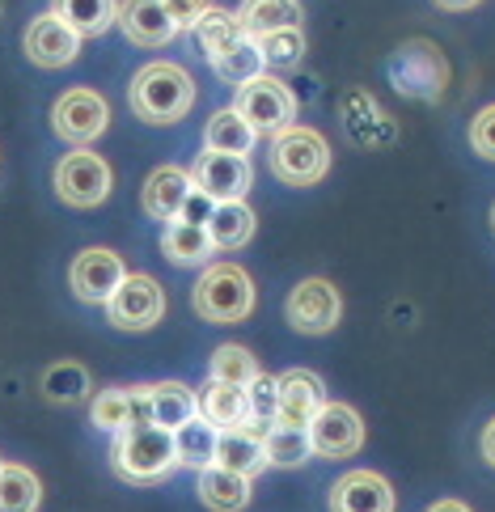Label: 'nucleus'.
Instances as JSON below:
<instances>
[{
	"mask_svg": "<svg viewBox=\"0 0 495 512\" xmlns=\"http://www.w3.org/2000/svg\"><path fill=\"white\" fill-rule=\"evenodd\" d=\"M51 13H60L81 39H98L115 26L119 0H51Z\"/></svg>",
	"mask_w": 495,
	"mask_h": 512,
	"instance_id": "obj_27",
	"label": "nucleus"
},
{
	"mask_svg": "<svg viewBox=\"0 0 495 512\" xmlns=\"http://www.w3.org/2000/svg\"><path fill=\"white\" fill-rule=\"evenodd\" d=\"M428 68H445V60H440V51L432 43H407L398 51L394 60V81L402 94L411 98H440V89H445L449 77H428Z\"/></svg>",
	"mask_w": 495,
	"mask_h": 512,
	"instance_id": "obj_18",
	"label": "nucleus"
},
{
	"mask_svg": "<svg viewBox=\"0 0 495 512\" xmlns=\"http://www.w3.org/2000/svg\"><path fill=\"white\" fill-rule=\"evenodd\" d=\"M204 229H208L216 250H237L254 237V208L246 204V199H225V204L212 208Z\"/></svg>",
	"mask_w": 495,
	"mask_h": 512,
	"instance_id": "obj_24",
	"label": "nucleus"
},
{
	"mask_svg": "<svg viewBox=\"0 0 495 512\" xmlns=\"http://www.w3.org/2000/svg\"><path fill=\"white\" fill-rule=\"evenodd\" d=\"M110 182H115L110 178V166L89 149H72L60 157V166H55V195H60L68 208H98L110 195Z\"/></svg>",
	"mask_w": 495,
	"mask_h": 512,
	"instance_id": "obj_7",
	"label": "nucleus"
},
{
	"mask_svg": "<svg viewBox=\"0 0 495 512\" xmlns=\"http://www.w3.org/2000/svg\"><path fill=\"white\" fill-rule=\"evenodd\" d=\"M212 208H216V199H208V195L199 191V187H191L187 204H182V212H178V221H191V225H208Z\"/></svg>",
	"mask_w": 495,
	"mask_h": 512,
	"instance_id": "obj_41",
	"label": "nucleus"
},
{
	"mask_svg": "<svg viewBox=\"0 0 495 512\" xmlns=\"http://www.w3.org/2000/svg\"><path fill=\"white\" fill-rule=\"evenodd\" d=\"M428 512H470V508H466L462 500H436Z\"/></svg>",
	"mask_w": 495,
	"mask_h": 512,
	"instance_id": "obj_44",
	"label": "nucleus"
},
{
	"mask_svg": "<svg viewBox=\"0 0 495 512\" xmlns=\"http://www.w3.org/2000/svg\"><path fill=\"white\" fill-rule=\"evenodd\" d=\"M216 441L220 432L208 424L204 415L187 419L182 428H174V453H178V466H191V470H204L216 462Z\"/></svg>",
	"mask_w": 495,
	"mask_h": 512,
	"instance_id": "obj_30",
	"label": "nucleus"
},
{
	"mask_svg": "<svg viewBox=\"0 0 495 512\" xmlns=\"http://www.w3.org/2000/svg\"><path fill=\"white\" fill-rule=\"evenodd\" d=\"M491 225H495V208H491Z\"/></svg>",
	"mask_w": 495,
	"mask_h": 512,
	"instance_id": "obj_45",
	"label": "nucleus"
},
{
	"mask_svg": "<svg viewBox=\"0 0 495 512\" xmlns=\"http://www.w3.org/2000/svg\"><path fill=\"white\" fill-rule=\"evenodd\" d=\"M165 314V292L153 276H123V284L110 292L106 318L119 331H149Z\"/></svg>",
	"mask_w": 495,
	"mask_h": 512,
	"instance_id": "obj_8",
	"label": "nucleus"
},
{
	"mask_svg": "<svg viewBox=\"0 0 495 512\" xmlns=\"http://www.w3.org/2000/svg\"><path fill=\"white\" fill-rule=\"evenodd\" d=\"M115 26H119L136 47H165V43H170L174 34H178L170 9H165L161 0H123Z\"/></svg>",
	"mask_w": 495,
	"mask_h": 512,
	"instance_id": "obj_16",
	"label": "nucleus"
},
{
	"mask_svg": "<svg viewBox=\"0 0 495 512\" xmlns=\"http://www.w3.org/2000/svg\"><path fill=\"white\" fill-rule=\"evenodd\" d=\"M483 457H487V462L495 466V419H491V424L483 428Z\"/></svg>",
	"mask_w": 495,
	"mask_h": 512,
	"instance_id": "obj_43",
	"label": "nucleus"
},
{
	"mask_svg": "<svg viewBox=\"0 0 495 512\" xmlns=\"http://www.w3.org/2000/svg\"><path fill=\"white\" fill-rule=\"evenodd\" d=\"M254 144H259V132L233 111V106H225V111H216L204 127V149L212 153H237V157H246Z\"/></svg>",
	"mask_w": 495,
	"mask_h": 512,
	"instance_id": "obj_28",
	"label": "nucleus"
},
{
	"mask_svg": "<svg viewBox=\"0 0 495 512\" xmlns=\"http://www.w3.org/2000/svg\"><path fill=\"white\" fill-rule=\"evenodd\" d=\"M259 360H254L246 347H237V343H225V347H216L212 352V377L216 381H233V386H250L254 377H259Z\"/></svg>",
	"mask_w": 495,
	"mask_h": 512,
	"instance_id": "obj_37",
	"label": "nucleus"
},
{
	"mask_svg": "<svg viewBox=\"0 0 495 512\" xmlns=\"http://www.w3.org/2000/svg\"><path fill=\"white\" fill-rule=\"evenodd\" d=\"M309 445L326 462H339V457H352L364 445V424L360 415L347 407V402H326V407L309 419Z\"/></svg>",
	"mask_w": 495,
	"mask_h": 512,
	"instance_id": "obj_10",
	"label": "nucleus"
},
{
	"mask_svg": "<svg viewBox=\"0 0 495 512\" xmlns=\"http://www.w3.org/2000/svg\"><path fill=\"white\" fill-rule=\"evenodd\" d=\"M263 453H267V466H301L314 457V445H309V428H297V424H267L263 432Z\"/></svg>",
	"mask_w": 495,
	"mask_h": 512,
	"instance_id": "obj_31",
	"label": "nucleus"
},
{
	"mask_svg": "<svg viewBox=\"0 0 495 512\" xmlns=\"http://www.w3.org/2000/svg\"><path fill=\"white\" fill-rule=\"evenodd\" d=\"M436 9H445V13H470V9H479L483 0H432Z\"/></svg>",
	"mask_w": 495,
	"mask_h": 512,
	"instance_id": "obj_42",
	"label": "nucleus"
},
{
	"mask_svg": "<svg viewBox=\"0 0 495 512\" xmlns=\"http://www.w3.org/2000/svg\"><path fill=\"white\" fill-rule=\"evenodd\" d=\"M123 276H127L123 254L106 250V246H89V250L77 254V263H72L68 284H72V292H77L85 305H106L110 292L123 284Z\"/></svg>",
	"mask_w": 495,
	"mask_h": 512,
	"instance_id": "obj_12",
	"label": "nucleus"
},
{
	"mask_svg": "<svg viewBox=\"0 0 495 512\" xmlns=\"http://www.w3.org/2000/svg\"><path fill=\"white\" fill-rule=\"evenodd\" d=\"M195 314L204 322H220V326H233V322H246L250 309H254V284L250 276L237 263H212L204 276L195 284Z\"/></svg>",
	"mask_w": 495,
	"mask_h": 512,
	"instance_id": "obj_4",
	"label": "nucleus"
},
{
	"mask_svg": "<svg viewBox=\"0 0 495 512\" xmlns=\"http://www.w3.org/2000/svg\"><path fill=\"white\" fill-rule=\"evenodd\" d=\"M339 314H343V301L330 280H301L297 288H292L288 297V322L292 331L301 335H326L339 326Z\"/></svg>",
	"mask_w": 495,
	"mask_h": 512,
	"instance_id": "obj_11",
	"label": "nucleus"
},
{
	"mask_svg": "<svg viewBox=\"0 0 495 512\" xmlns=\"http://www.w3.org/2000/svg\"><path fill=\"white\" fill-rule=\"evenodd\" d=\"M0 466H5V462H0Z\"/></svg>",
	"mask_w": 495,
	"mask_h": 512,
	"instance_id": "obj_46",
	"label": "nucleus"
},
{
	"mask_svg": "<svg viewBox=\"0 0 495 512\" xmlns=\"http://www.w3.org/2000/svg\"><path fill=\"white\" fill-rule=\"evenodd\" d=\"M191 182L208 199L225 204V199H246L254 170H250V157H237V153H199L195 166H191Z\"/></svg>",
	"mask_w": 495,
	"mask_h": 512,
	"instance_id": "obj_13",
	"label": "nucleus"
},
{
	"mask_svg": "<svg viewBox=\"0 0 495 512\" xmlns=\"http://www.w3.org/2000/svg\"><path fill=\"white\" fill-rule=\"evenodd\" d=\"M216 466L225 470H237L254 479V474L267 470V453H263V436H254L246 428H233V432H220L216 441Z\"/></svg>",
	"mask_w": 495,
	"mask_h": 512,
	"instance_id": "obj_25",
	"label": "nucleus"
},
{
	"mask_svg": "<svg viewBox=\"0 0 495 512\" xmlns=\"http://www.w3.org/2000/svg\"><path fill=\"white\" fill-rule=\"evenodd\" d=\"M259 51H263L267 64H297L305 56V34H301V26L259 34Z\"/></svg>",
	"mask_w": 495,
	"mask_h": 512,
	"instance_id": "obj_38",
	"label": "nucleus"
},
{
	"mask_svg": "<svg viewBox=\"0 0 495 512\" xmlns=\"http://www.w3.org/2000/svg\"><path fill=\"white\" fill-rule=\"evenodd\" d=\"M195 43H199V51H204V60L212 56V51H220L225 43H233L237 34H246L242 30V22H237V13L233 9H220V5H212L204 17L195 22Z\"/></svg>",
	"mask_w": 495,
	"mask_h": 512,
	"instance_id": "obj_34",
	"label": "nucleus"
},
{
	"mask_svg": "<svg viewBox=\"0 0 495 512\" xmlns=\"http://www.w3.org/2000/svg\"><path fill=\"white\" fill-rule=\"evenodd\" d=\"M43 394L51 402H81L89 394V373L81 369V364H51V369L43 373Z\"/></svg>",
	"mask_w": 495,
	"mask_h": 512,
	"instance_id": "obj_36",
	"label": "nucleus"
},
{
	"mask_svg": "<svg viewBox=\"0 0 495 512\" xmlns=\"http://www.w3.org/2000/svg\"><path fill=\"white\" fill-rule=\"evenodd\" d=\"M470 149L479 153L483 161H495V102L474 115V123H470Z\"/></svg>",
	"mask_w": 495,
	"mask_h": 512,
	"instance_id": "obj_39",
	"label": "nucleus"
},
{
	"mask_svg": "<svg viewBox=\"0 0 495 512\" xmlns=\"http://www.w3.org/2000/svg\"><path fill=\"white\" fill-rule=\"evenodd\" d=\"M246 402H250V424H246V432L263 436L267 424H275V415H280V390H275V377H267V373L254 377L250 386H246Z\"/></svg>",
	"mask_w": 495,
	"mask_h": 512,
	"instance_id": "obj_35",
	"label": "nucleus"
},
{
	"mask_svg": "<svg viewBox=\"0 0 495 512\" xmlns=\"http://www.w3.org/2000/svg\"><path fill=\"white\" fill-rule=\"evenodd\" d=\"M199 415H204L216 432L246 428V424H250L246 386H233V381H216V377H208V386L199 390Z\"/></svg>",
	"mask_w": 495,
	"mask_h": 512,
	"instance_id": "obj_20",
	"label": "nucleus"
},
{
	"mask_svg": "<svg viewBox=\"0 0 495 512\" xmlns=\"http://www.w3.org/2000/svg\"><path fill=\"white\" fill-rule=\"evenodd\" d=\"M94 424L102 432H123V428H136V424H153V398L149 386H132V390H102L94 398Z\"/></svg>",
	"mask_w": 495,
	"mask_h": 512,
	"instance_id": "obj_17",
	"label": "nucleus"
},
{
	"mask_svg": "<svg viewBox=\"0 0 495 512\" xmlns=\"http://www.w3.org/2000/svg\"><path fill=\"white\" fill-rule=\"evenodd\" d=\"M208 64H212V72H216V77L225 81V85H246L250 77H259V72L267 68L263 51H259V39H250V34H237L233 43H225L220 51H212Z\"/></svg>",
	"mask_w": 495,
	"mask_h": 512,
	"instance_id": "obj_21",
	"label": "nucleus"
},
{
	"mask_svg": "<svg viewBox=\"0 0 495 512\" xmlns=\"http://www.w3.org/2000/svg\"><path fill=\"white\" fill-rule=\"evenodd\" d=\"M127 106L144 123H178L195 106V77L174 60H153L132 77Z\"/></svg>",
	"mask_w": 495,
	"mask_h": 512,
	"instance_id": "obj_1",
	"label": "nucleus"
},
{
	"mask_svg": "<svg viewBox=\"0 0 495 512\" xmlns=\"http://www.w3.org/2000/svg\"><path fill=\"white\" fill-rule=\"evenodd\" d=\"M110 466L127 483H157L178 466L174 432L161 424H136L115 432V449H110Z\"/></svg>",
	"mask_w": 495,
	"mask_h": 512,
	"instance_id": "obj_2",
	"label": "nucleus"
},
{
	"mask_svg": "<svg viewBox=\"0 0 495 512\" xmlns=\"http://www.w3.org/2000/svg\"><path fill=\"white\" fill-rule=\"evenodd\" d=\"M330 512H394V487L373 470H352L330 487Z\"/></svg>",
	"mask_w": 495,
	"mask_h": 512,
	"instance_id": "obj_15",
	"label": "nucleus"
},
{
	"mask_svg": "<svg viewBox=\"0 0 495 512\" xmlns=\"http://www.w3.org/2000/svg\"><path fill=\"white\" fill-rule=\"evenodd\" d=\"M161 5L170 9V17H174V26H178V30H195L199 17L212 9V0H161Z\"/></svg>",
	"mask_w": 495,
	"mask_h": 512,
	"instance_id": "obj_40",
	"label": "nucleus"
},
{
	"mask_svg": "<svg viewBox=\"0 0 495 512\" xmlns=\"http://www.w3.org/2000/svg\"><path fill=\"white\" fill-rule=\"evenodd\" d=\"M106 123H110V106L98 89L77 85L55 98V106H51V132L64 144H72V149H89V144L106 132Z\"/></svg>",
	"mask_w": 495,
	"mask_h": 512,
	"instance_id": "obj_6",
	"label": "nucleus"
},
{
	"mask_svg": "<svg viewBox=\"0 0 495 512\" xmlns=\"http://www.w3.org/2000/svg\"><path fill=\"white\" fill-rule=\"evenodd\" d=\"M275 390H280V424H297V428H309L322 407H326V390H322V377L309 373V369H288L275 377Z\"/></svg>",
	"mask_w": 495,
	"mask_h": 512,
	"instance_id": "obj_14",
	"label": "nucleus"
},
{
	"mask_svg": "<svg viewBox=\"0 0 495 512\" xmlns=\"http://www.w3.org/2000/svg\"><path fill=\"white\" fill-rule=\"evenodd\" d=\"M22 51L39 68H68L81 56V34L60 13H39V17H30V26L22 34Z\"/></svg>",
	"mask_w": 495,
	"mask_h": 512,
	"instance_id": "obj_9",
	"label": "nucleus"
},
{
	"mask_svg": "<svg viewBox=\"0 0 495 512\" xmlns=\"http://www.w3.org/2000/svg\"><path fill=\"white\" fill-rule=\"evenodd\" d=\"M199 500L212 512H242L250 504V479L225 466H204L199 470Z\"/></svg>",
	"mask_w": 495,
	"mask_h": 512,
	"instance_id": "obj_22",
	"label": "nucleus"
},
{
	"mask_svg": "<svg viewBox=\"0 0 495 512\" xmlns=\"http://www.w3.org/2000/svg\"><path fill=\"white\" fill-rule=\"evenodd\" d=\"M212 237L204 225H191V221H165L161 229V254L170 259L174 267H195V263H208L212 254Z\"/></svg>",
	"mask_w": 495,
	"mask_h": 512,
	"instance_id": "obj_23",
	"label": "nucleus"
},
{
	"mask_svg": "<svg viewBox=\"0 0 495 512\" xmlns=\"http://www.w3.org/2000/svg\"><path fill=\"white\" fill-rule=\"evenodd\" d=\"M233 13H237V22H242V30L250 34V39L271 34V30H284V26H301L297 0H242Z\"/></svg>",
	"mask_w": 495,
	"mask_h": 512,
	"instance_id": "obj_26",
	"label": "nucleus"
},
{
	"mask_svg": "<svg viewBox=\"0 0 495 512\" xmlns=\"http://www.w3.org/2000/svg\"><path fill=\"white\" fill-rule=\"evenodd\" d=\"M233 111L242 115L259 136H275V132H284V127H292V119H297V98H292V89L280 77L259 72V77H250L246 85H237Z\"/></svg>",
	"mask_w": 495,
	"mask_h": 512,
	"instance_id": "obj_5",
	"label": "nucleus"
},
{
	"mask_svg": "<svg viewBox=\"0 0 495 512\" xmlns=\"http://www.w3.org/2000/svg\"><path fill=\"white\" fill-rule=\"evenodd\" d=\"M271 174L284 182V187H318L330 170V144L314 127L292 123L284 132L271 136Z\"/></svg>",
	"mask_w": 495,
	"mask_h": 512,
	"instance_id": "obj_3",
	"label": "nucleus"
},
{
	"mask_svg": "<svg viewBox=\"0 0 495 512\" xmlns=\"http://www.w3.org/2000/svg\"><path fill=\"white\" fill-rule=\"evenodd\" d=\"M43 504V483L34 479V470L5 462L0 466V512H39Z\"/></svg>",
	"mask_w": 495,
	"mask_h": 512,
	"instance_id": "obj_33",
	"label": "nucleus"
},
{
	"mask_svg": "<svg viewBox=\"0 0 495 512\" xmlns=\"http://www.w3.org/2000/svg\"><path fill=\"white\" fill-rule=\"evenodd\" d=\"M149 398H153V424L170 428V432L199 415V394L187 390L182 381H161V386H149Z\"/></svg>",
	"mask_w": 495,
	"mask_h": 512,
	"instance_id": "obj_32",
	"label": "nucleus"
},
{
	"mask_svg": "<svg viewBox=\"0 0 495 512\" xmlns=\"http://www.w3.org/2000/svg\"><path fill=\"white\" fill-rule=\"evenodd\" d=\"M191 174L178 170V166H157L149 178H144V191H140V204L144 212L153 216V221H178L182 204H187L191 195Z\"/></svg>",
	"mask_w": 495,
	"mask_h": 512,
	"instance_id": "obj_19",
	"label": "nucleus"
},
{
	"mask_svg": "<svg viewBox=\"0 0 495 512\" xmlns=\"http://www.w3.org/2000/svg\"><path fill=\"white\" fill-rule=\"evenodd\" d=\"M343 119H347V132H352L360 144H381V140L394 136V127L385 123L381 106L369 94H360V89H347L343 94Z\"/></svg>",
	"mask_w": 495,
	"mask_h": 512,
	"instance_id": "obj_29",
	"label": "nucleus"
}]
</instances>
